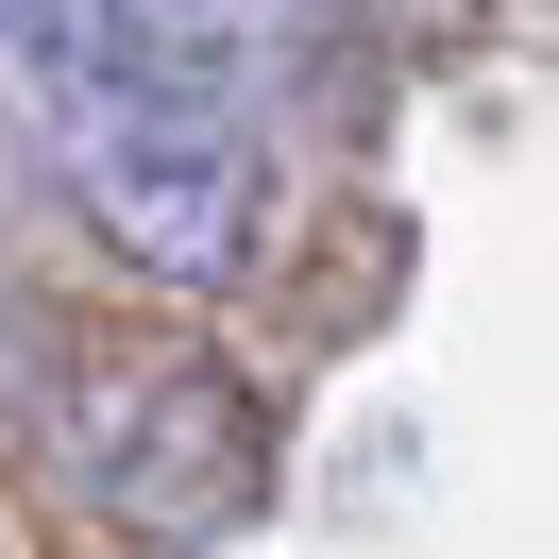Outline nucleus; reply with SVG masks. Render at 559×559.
<instances>
[{"instance_id": "obj_3", "label": "nucleus", "mask_w": 559, "mask_h": 559, "mask_svg": "<svg viewBox=\"0 0 559 559\" xmlns=\"http://www.w3.org/2000/svg\"><path fill=\"white\" fill-rule=\"evenodd\" d=\"M119 51H153V69H204V85H306L322 51H340V0H103Z\"/></svg>"}, {"instance_id": "obj_1", "label": "nucleus", "mask_w": 559, "mask_h": 559, "mask_svg": "<svg viewBox=\"0 0 559 559\" xmlns=\"http://www.w3.org/2000/svg\"><path fill=\"white\" fill-rule=\"evenodd\" d=\"M51 153H69V204L119 238V272H153V288H238L272 238V136L204 69L85 51L51 85Z\"/></svg>"}, {"instance_id": "obj_4", "label": "nucleus", "mask_w": 559, "mask_h": 559, "mask_svg": "<svg viewBox=\"0 0 559 559\" xmlns=\"http://www.w3.org/2000/svg\"><path fill=\"white\" fill-rule=\"evenodd\" d=\"M0 51H17L35 85H69L85 51H119V17H103V0H0Z\"/></svg>"}, {"instance_id": "obj_2", "label": "nucleus", "mask_w": 559, "mask_h": 559, "mask_svg": "<svg viewBox=\"0 0 559 559\" xmlns=\"http://www.w3.org/2000/svg\"><path fill=\"white\" fill-rule=\"evenodd\" d=\"M69 475L103 491L119 525H238L254 491H272V424H254V390L204 373V356H119L69 407Z\"/></svg>"}]
</instances>
